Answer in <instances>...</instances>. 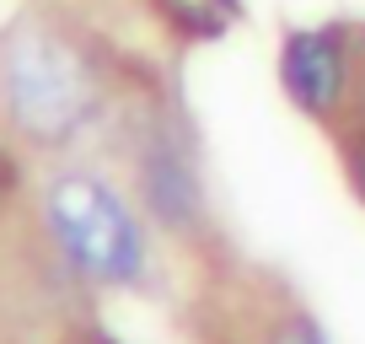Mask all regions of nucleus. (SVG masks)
I'll use <instances>...</instances> for the list:
<instances>
[{"mask_svg": "<svg viewBox=\"0 0 365 344\" xmlns=\"http://www.w3.org/2000/svg\"><path fill=\"white\" fill-rule=\"evenodd\" d=\"M0 194H6V167H0Z\"/></svg>", "mask_w": 365, "mask_h": 344, "instance_id": "nucleus-7", "label": "nucleus"}, {"mask_svg": "<svg viewBox=\"0 0 365 344\" xmlns=\"http://www.w3.org/2000/svg\"><path fill=\"white\" fill-rule=\"evenodd\" d=\"M172 11V22H182L188 33H220L237 11V0H161Z\"/></svg>", "mask_w": 365, "mask_h": 344, "instance_id": "nucleus-4", "label": "nucleus"}, {"mask_svg": "<svg viewBox=\"0 0 365 344\" xmlns=\"http://www.w3.org/2000/svg\"><path fill=\"white\" fill-rule=\"evenodd\" d=\"M269 344H328V339H322V333L312 328L307 318H290V323H285V328H279V333H274Z\"/></svg>", "mask_w": 365, "mask_h": 344, "instance_id": "nucleus-5", "label": "nucleus"}, {"mask_svg": "<svg viewBox=\"0 0 365 344\" xmlns=\"http://www.w3.org/2000/svg\"><path fill=\"white\" fill-rule=\"evenodd\" d=\"M285 92L296 97L307 113H333L344 103V76H349V54H344V38L328 27H312L296 33L285 44Z\"/></svg>", "mask_w": 365, "mask_h": 344, "instance_id": "nucleus-3", "label": "nucleus"}, {"mask_svg": "<svg viewBox=\"0 0 365 344\" xmlns=\"http://www.w3.org/2000/svg\"><path fill=\"white\" fill-rule=\"evenodd\" d=\"M0 103L27 140L59 146L91 118L97 81H91V65L65 38L33 27L0 54Z\"/></svg>", "mask_w": 365, "mask_h": 344, "instance_id": "nucleus-1", "label": "nucleus"}, {"mask_svg": "<svg viewBox=\"0 0 365 344\" xmlns=\"http://www.w3.org/2000/svg\"><path fill=\"white\" fill-rule=\"evenodd\" d=\"M48 226H54L65 258L91 280L129 285L145 269V242L129 205L91 172H65L48 188Z\"/></svg>", "mask_w": 365, "mask_h": 344, "instance_id": "nucleus-2", "label": "nucleus"}, {"mask_svg": "<svg viewBox=\"0 0 365 344\" xmlns=\"http://www.w3.org/2000/svg\"><path fill=\"white\" fill-rule=\"evenodd\" d=\"M349 178H354V188L365 194V140H360V146L349 151Z\"/></svg>", "mask_w": 365, "mask_h": 344, "instance_id": "nucleus-6", "label": "nucleus"}]
</instances>
